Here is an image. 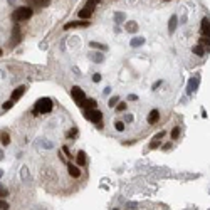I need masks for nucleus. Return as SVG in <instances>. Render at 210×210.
Returning <instances> with one entry per match:
<instances>
[{"label": "nucleus", "instance_id": "nucleus-14", "mask_svg": "<svg viewBox=\"0 0 210 210\" xmlns=\"http://www.w3.org/2000/svg\"><path fill=\"white\" fill-rule=\"evenodd\" d=\"M89 59L99 64V62H103V60H104V56L99 54V52H91V54H89Z\"/></svg>", "mask_w": 210, "mask_h": 210}, {"label": "nucleus", "instance_id": "nucleus-38", "mask_svg": "<svg viewBox=\"0 0 210 210\" xmlns=\"http://www.w3.org/2000/svg\"><path fill=\"white\" fill-rule=\"evenodd\" d=\"M161 84H163V81H158V83H155V84H153V89H156V88L161 86Z\"/></svg>", "mask_w": 210, "mask_h": 210}, {"label": "nucleus", "instance_id": "nucleus-10", "mask_svg": "<svg viewBox=\"0 0 210 210\" xmlns=\"http://www.w3.org/2000/svg\"><path fill=\"white\" fill-rule=\"evenodd\" d=\"M24 94H25V86H19L15 91L12 92V101H17V99H20Z\"/></svg>", "mask_w": 210, "mask_h": 210}, {"label": "nucleus", "instance_id": "nucleus-24", "mask_svg": "<svg viewBox=\"0 0 210 210\" xmlns=\"http://www.w3.org/2000/svg\"><path fill=\"white\" fill-rule=\"evenodd\" d=\"M178 136H180V128H178V126H175V128L172 130V140H177Z\"/></svg>", "mask_w": 210, "mask_h": 210}, {"label": "nucleus", "instance_id": "nucleus-11", "mask_svg": "<svg viewBox=\"0 0 210 210\" xmlns=\"http://www.w3.org/2000/svg\"><path fill=\"white\" fill-rule=\"evenodd\" d=\"M177 25H178V17H177V15H172V17H170V22H168V32H170V34H173V32H175Z\"/></svg>", "mask_w": 210, "mask_h": 210}, {"label": "nucleus", "instance_id": "nucleus-27", "mask_svg": "<svg viewBox=\"0 0 210 210\" xmlns=\"http://www.w3.org/2000/svg\"><path fill=\"white\" fill-rule=\"evenodd\" d=\"M115 128H116L118 131H124V123H123V121H116Z\"/></svg>", "mask_w": 210, "mask_h": 210}, {"label": "nucleus", "instance_id": "nucleus-5", "mask_svg": "<svg viewBox=\"0 0 210 210\" xmlns=\"http://www.w3.org/2000/svg\"><path fill=\"white\" fill-rule=\"evenodd\" d=\"M94 7H96V3L92 2V0H89V2L84 5V9L79 10V17H81V19H89L91 14H92V10H94Z\"/></svg>", "mask_w": 210, "mask_h": 210}, {"label": "nucleus", "instance_id": "nucleus-30", "mask_svg": "<svg viewBox=\"0 0 210 210\" xmlns=\"http://www.w3.org/2000/svg\"><path fill=\"white\" fill-rule=\"evenodd\" d=\"M12 106H14V101H7V103H3V106H2V108L7 111V109H10Z\"/></svg>", "mask_w": 210, "mask_h": 210}, {"label": "nucleus", "instance_id": "nucleus-17", "mask_svg": "<svg viewBox=\"0 0 210 210\" xmlns=\"http://www.w3.org/2000/svg\"><path fill=\"white\" fill-rule=\"evenodd\" d=\"M77 165H79V166L86 165V153H84L83 150L77 153Z\"/></svg>", "mask_w": 210, "mask_h": 210}, {"label": "nucleus", "instance_id": "nucleus-6", "mask_svg": "<svg viewBox=\"0 0 210 210\" xmlns=\"http://www.w3.org/2000/svg\"><path fill=\"white\" fill-rule=\"evenodd\" d=\"M67 172H69V175L72 177V178H79V177H81V170H79V166L72 165V163H69V165H67Z\"/></svg>", "mask_w": 210, "mask_h": 210}, {"label": "nucleus", "instance_id": "nucleus-40", "mask_svg": "<svg viewBox=\"0 0 210 210\" xmlns=\"http://www.w3.org/2000/svg\"><path fill=\"white\" fill-rule=\"evenodd\" d=\"M2 175H3V172H2V170H0V178H2Z\"/></svg>", "mask_w": 210, "mask_h": 210}, {"label": "nucleus", "instance_id": "nucleus-39", "mask_svg": "<svg viewBox=\"0 0 210 210\" xmlns=\"http://www.w3.org/2000/svg\"><path fill=\"white\" fill-rule=\"evenodd\" d=\"M2 158H3V151L0 150V160H2Z\"/></svg>", "mask_w": 210, "mask_h": 210}, {"label": "nucleus", "instance_id": "nucleus-35", "mask_svg": "<svg viewBox=\"0 0 210 210\" xmlns=\"http://www.w3.org/2000/svg\"><path fill=\"white\" fill-rule=\"evenodd\" d=\"M124 121L126 123H133V115H126L124 116Z\"/></svg>", "mask_w": 210, "mask_h": 210}, {"label": "nucleus", "instance_id": "nucleus-15", "mask_svg": "<svg viewBox=\"0 0 210 210\" xmlns=\"http://www.w3.org/2000/svg\"><path fill=\"white\" fill-rule=\"evenodd\" d=\"M83 106H86V109H96V106H98V103H96L94 99H84Z\"/></svg>", "mask_w": 210, "mask_h": 210}, {"label": "nucleus", "instance_id": "nucleus-3", "mask_svg": "<svg viewBox=\"0 0 210 210\" xmlns=\"http://www.w3.org/2000/svg\"><path fill=\"white\" fill-rule=\"evenodd\" d=\"M84 118H86L88 121H92V123H99L103 118V113L99 111L98 108L96 109H86L84 111Z\"/></svg>", "mask_w": 210, "mask_h": 210}, {"label": "nucleus", "instance_id": "nucleus-29", "mask_svg": "<svg viewBox=\"0 0 210 210\" xmlns=\"http://www.w3.org/2000/svg\"><path fill=\"white\" fill-rule=\"evenodd\" d=\"M160 146V141H156V140H151V143H150V148L151 150H156V148Z\"/></svg>", "mask_w": 210, "mask_h": 210}, {"label": "nucleus", "instance_id": "nucleus-36", "mask_svg": "<svg viewBox=\"0 0 210 210\" xmlns=\"http://www.w3.org/2000/svg\"><path fill=\"white\" fill-rule=\"evenodd\" d=\"M62 151L66 153V156H69V158H72V156H71V153H69V150H67V146H62Z\"/></svg>", "mask_w": 210, "mask_h": 210}, {"label": "nucleus", "instance_id": "nucleus-42", "mask_svg": "<svg viewBox=\"0 0 210 210\" xmlns=\"http://www.w3.org/2000/svg\"><path fill=\"white\" fill-rule=\"evenodd\" d=\"M0 56H2V49H0Z\"/></svg>", "mask_w": 210, "mask_h": 210}, {"label": "nucleus", "instance_id": "nucleus-32", "mask_svg": "<svg viewBox=\"0 0 210 210\" xmlns=\"http://www.w3.org/2000/svg\"><path fill=\"white\" fill-rule=\"evenodd\" d=\"M7 208H9V204L3 202V200H0V210H7Z\"/></svg>", "mask_w": 210, "mask_h": 210}, {"label": "nucleus", "instance_id": "nucleus-23", "mask_svg": "<svg viewBox=\"0 0 210 210\" xmlns=\"http://www.w3.org/2000/svg\"><path fill=\"white\" fill-rule=\"evenodd\" d=\"M118 101H119V98H118V96H113V98L108 101V106H109V108H115V106L118 104Z\"/></svg>", "mask_w": 210, "mask_h": 210}, {"label": "nucleus", "instance_id": "nucleus-37", "mask_svg": "<svg viewBox=\"0 0 210 210\" xmlns=\"http://www.w3.org/2000/svg\"><path fill=\"white\" fill-rule=\"evenodd\" d=\"M128 99H130V101H136L138 96H136V94H130V96H128Z\"/></svg>", "mask_w": 210, "mask_h": 210}, {"label": "nucleus", "instance_id": "nucleus-31", "mask_svg": "<svg viewBox=\"0 0 210 210\" xmlns=\"http://www.w3.org/2000/svg\"><path fill=\"white\" fill-rule=\"evenodd\" d=\"M165 134H166V131H160V133H158V134H156V136H155V138H153V140H156V141H160V140H161V138H163V136H165Z\"/></svg>", "mask_w": 210, "mask_h": 210}, {"label": "nucleus", "instance_id": "nucleus-19", "mask_svg": "<svg viewBox=\"0 0 210 210\" xmlns=\"http://www.w3.org/2000/svg\"><path fill=\"white\" fill-rule=\"evenodd\" d=\"M91 47H94V49H98V51H108V45L106 44H99V42H91Z\"/></svg>", "mask_w": 210, "mask_h": 210}, {"label": "nucleus", "instance_id": "nucleus-12", "mask_svg": "<svg viewBox=\"0 0 210 210\" xmlns=\"http://www.w3.org/2000/svg\"><path fill=\"white\" fill-rule=\"evenodd\" d=\"M126 32H130V34H136V32H138V24L133 22V20L126 22Z\"/></svg>", "mask_w": 210, "mask_h": 210}, {"label": "nucleus", "instance_id": "nucleus-41", "mask_svg": "<svg viewBox=\"0 0 210 210\" xmlns=\"http://www.w3.org/2000/svg\"><path fill=\"white\" fill-rule=\"evenodd\" d=\"M92 2H94V3H98V2H101V0H92Z\"/></svg>", "mask_w": 210, "mask_h": 210}, {"label": "nucleus", "instance_id": "nucleus-26", "mask_svg": "<svg viewBox=\"0 0 210 210\" xmlns=\"http://www.w3.org/2000/svg\"><path fill=\"white\" fill-rule=\"evenodd\" d=\"M2 143L3 145H9L10 143V136L7 133H2Z\"/></svg>", "mask_w": 210, "mask_h": 210}, {"label": "nucleus", "instance_id": "nucleus-28", "mask_svg": "<svg viewBox=\"0 0 210 210\" xmlns=\"http://www.w3.org/2000/svg\"><path fill=\"white\" fill-rule=\"evenodd\" d=\"M126 109V103H119V104H116V111H124Z\"/></svg>", "mask_w": 210, "mask_h": 210}, {"label": "nucleus", "instance_id": "nucleus-21", "mask_svg": "<svg viewBox=\"0 0 210 210\" xmlns=\"http://www.w3.org/2000/svg\"><path fill=\"white\" fill-rule=\"evenodd\" d=\"M115 20L118 24H121V22H124V20H126V15H124V14H121V12H116L115 14Z\"/></svg>", "mask_w": 210, "mask_h": 210}, {"label": "nucleus", "instance_id": "nucleus-16", "mask_svg": "<svg viewBox=\"0 0 210 210\" xmlns=\"http://www.w3.org/2000/svg\"><path fill=\"white\" fill-rule=\"evenodd\" d=\"M145 44V39L143 37H133L131 39V47H140V45Z\"/></svg>", "mask_w": 210, "mask_h": 210}, {"label": "nucleus", "instance_id": "nucleus-25", "mask_svg": "<svg viewBox=\"0 0 210 210\" xmlns=\"http://www.w3.org/2000/svg\"><path fill=\"white\" fill-rule=\"evenodd\" d=\"M9 195V190H7L3 185H0V198H3V197H7Z\"/></svg>", "mask_w": 210, "mask_h": 210}, {"label": "nucleus", "instance_id": "nucleus-2", "mask_svg": "<svg viewBox=\"0 0 210 210\" xmlns=\"http://www.w3.org/2000/svg\"><path fill=\"white\" fill-rule=\"evenodd\" d=\"M51 109H52V101H51L49 98H42V99H39V101L35 103L34 115H39V113L45 115V113H49Z\"/></svg>", "mask_w": 210, "mask_h": 210}, {"label": "nucleus", "instance_id": "nucleus-8", "mask_svg": "<svg viewBox=\"0 0 210 210\" xmlns=\"http://www.w3.org/2000/svg\"><path fill=\"white\" fill-rule=\"evenodd\" d=\"M158 119H160V111H158V109H151L150 115H148V123L156 124V123H158Z\"/></svg>", "mask_w": 210, "mask_h": 210}, {"label": "nucleus", "instance_id": "nucleus-33", "mask_svg": "<svg viewBox=\"0 0 210 210\" xmlns=\"http://www.w3.org/2000/svg\"><path fill=\"white\" fill-rule=\"evenodd\" d=\"M101 79H103L101 74H92V81H94V83H99Z\"/></svg>", "mask_w": 210, "mask_h": 210}, {"label": "nucleus", "instance_id": "nucleus-20", "mask_svg": "<svg viewBox=\"0 0 210 210\" xmlns=\"http://www.w3.org/2000/svg\"><path fill=\"white\" fill-rule=\"evenodd\" d=\"M49 3H51V0H35L32 5H34V7H47Z\"/></svg>", "mask_w": 210, "mask_h": 210}, {"label": "nucleus", "instance_id": "nucleus-22", "mask_svg": "<svg viewBox=\"0 0 210 210\" xmlns=\"http://www.w3.org/2000/svg\"><path fill=\"white\" fill-rule=\"evenodd\" d=\"M193 52H195L197 56H200V57H202V56L205 54V49L202 47V45H195V47H193Z\"/></svg>", "mask_w": 210, "mask_h": 210}, {"label": "nucleus", "instance_id": "nucleus-9", "mask_svg": "<svg viewBox=\"0 0 210 210\" xmlns=\"http://www.w3.org/2000/svg\"><path fill=\"white\" fill-rule=\"evenodd\" d=\"M208 32H210V20L208 17H205L202 20V37H208Z\"/></svg>", "mask_w": 210, "mask_h": 210}, {"label": "nucleus", "instance_id": "nucleus-13", "mask_svg": "<svg viewBox=\"0 0 210 210\" xmlns=\"http://www.w3.org/2000/svg\"><path fill=\"white\" fill-rule=\"evenodd\" d=\"M12 35H14V37H12V45H15L17 42L20 41V29H19V25H15V27H14Z\"/></svg>", "mask_w": 210, "mask_h": 210}, {"label": "nucleus", "instance_id": "nucleus-1", "mask_svg": "<svg viewBox=\"0 0 210 210\" xmlns=\"http://www.w3.org/2000/svg\"><path fill=\"white\" fill-rule=\"evenodd\" d=\"M30 17H32V9H29V7H19V9H15V12L12 14L14 22H22V20H29Z\"/></svg>", "mask_w": 210, "mask_h": 210}, {"label": "nucleus", "instance_id": "nucleus-7", "mask_svg": "<svg viewBox=\"0 0 210 210\" xmlns=\"http://www.w3.org/2000/svg\"><path fill=\"white\" fill-rule=\"evenodd\" d=\"M89 25V22H84V20H77V22H69L64 25V29L69 30V29H76V27H88Z\"/></svg>", "mask_w": 210, "mask_h": 210}, {"label": "nucleus", "instance_id": "nucleus-4", "mask_svg": "<svg viewBox=\"0 0 210 210\" xmlns=\"http://www.w3.org/2000/svg\"><path fill=\"white\" fill-rule=\"evenodd\" d=\"M71 94H72L74 101H76L77 104H83L84 99H86V94H84V91L81 89V88H77V86H74L72 89H71Z\"/></svg>", "mask_w": 210, "mask_h": 210}, {"label": "nucleus", "instance_id": "nucleus-34", "mask_svg": "<svg viewBox=\"0 0 210 210\" xmlns=\"http://www.w3.org/2000/svg\"><path fill=\"white\" fill-rule=\"evenodd\" d=\"M76 134H77V130H76V128H72V131H69V133H67V136L72 138V136H76Z\"/></svg>", "mask_w": 210, "mask_h": 210}, {"label": "nucleus", "instance_id": "nucleus-18", "mask_svg": "<svg viewBox=\"0 0 210 210\" xmlns=\"http://www.w3.org/2000/svg\"><path fill=\"white\" fill-rule=\"evenodd\" d=\"M197 84H198V79H190V81H188V88H187V92H188V94H192V92H193L195 91V88H197Z\"/></svg>", "mask_w": 210, "mask_h": 210}]
</instances>
